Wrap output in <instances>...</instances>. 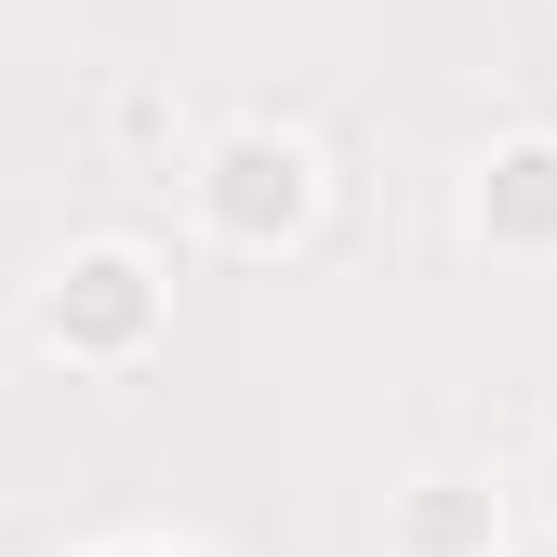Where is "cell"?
Masks as SVG:
<instances>
[{
    "instance_id": "8992f818",
    "label": "cell",
    "mask_w": 557,
    "mask_h": 557,
    "mask_svg": "<svg viewBox=\"0 0 557 557\" xmlns=\"http://www.w3.org/2000/svg\"><path fill=\"white\" fill-rule=\"evenodd\" d=\"M518 505L557 531V425H544V438H531V465H518Z\"/></svg>"
},
{
    "instance_id": "5b68a950",
    "label": "cell",
    "mask_w": 557,
    "mask_h": 557,
    "mask_svg": "<svg viewBox=\"0 0 557 557\" xmlns=\"http://www.w3.org/2000/svg\"><path fill=\"white\" fill-rule=\"evenodd\" d=\"M107 133H120L133 160H173V94H160V81H120V94H107Z\"/></svg>"
},
{
    "instance_id": "6da1fadb",
    "label": "cell",
    "mask_w": 557,
    "mask_h": 557,
    "mask_svg": "<svg viewBox=\"0 0 557 557\" xmlns=\"http://www.w3.org/2000/svg\"><path fill=\"white\" fill-rule=\"evenodd\" d=\"M160 332H173V265H160L147 239H120V226H107V239H66V252L40 265V293H27V345L66 359V372H94V385L147 372Z\"/></svg>"
},
{
    "instance_id": "3957f363",
    "label": "cell",
    "mask_w": 557,
    "mask_h": 557,
    "mask_svg": "<svg viewBox=\"0 0 557 557\" xmlns=\"http://www.w3.org/2000/svg\"><path fill=\"white\" fill-rule=\"evenodd\" d=\"M465 239L492 252V265H518V278L557 265V133L544 120L478 147V173H465Z\"/></svg>"
},
{
    "instance_id": "277c9868",
    "label": "cell",
    "mask_w": 557,
    "mask_h": 557,
    "mask_svg": "<svg viewBox=\"0 0 557 557\" xmlns=\"http://www.w3.org/2000/svg\"><path fill=\"white\" fill-rule=\"evenodd\" d=\"M385 557H505V478L411 465L398 492H385Z\"/></svg>"
},
{
    "instance_id": "7a4b0ae2",
    "label": "cell",
    "mask_w": 557,
    "mask_h": 557,
    "mask_svg": "<svg viewBox=\"0 0 557 557\" xmlns=\"http://www.w3.org/2000/svg\"><path fill=\"white\" fill-rule=\"evenodd\" d=\"M186 213H199V239H213L226 265H278V252L319 239L332 173H319V147L293 120H226V133L186 147Z\"/></svg>"
}]
</instances>
